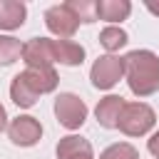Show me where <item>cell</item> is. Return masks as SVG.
Returning a JSON list of instances; mask_svg holds the SVG:
<instances>
[{
  "label": "cell",
  "mask_w": 159,
  "mask_h": 159,
  "mask_svg": "<svg viewBox=\"0 0 159 159\" xmlns=\"http://www.w3.org/2000/svg\"><path fill=\"white\" fill-rule=\"evenodd\" d=\"M124 77L137 97H149L159 89V57L152 50H132L124 57Z\"/></svg>",
  "instance_id": "6da1fadb"
},
{
  "label": "cell",
  "mask_w": 159,
  "mask_h": 159,
  "mask_svg": "<svg viewBox=\"0 0 159 159\" xmlns=\"http://www.w3.org/2000/svg\"><path fill=\"white\" fill-rule=\"evenodd\" d=\"M157 122V114L149 104L144 102H129L124 104L122 109V117H119V132H124L127 137H142L147 134Z\"/></svg>",
  "instance_id": "7a4b0ae2"
},
{
  "label": "cell",
  "mask_w": 159,
  "mask_h": 159,
  "mask_svg": "<svg viewBox=\"0 0 159 159\" xmlns=\"http://www.w3.org/2000/svg\"><path fill=\"white\" fill-rule=\"evenodd\" d=\"M55 117L62 127L67 129H80L87 119V104L72 94V92H62L57 99H55Z\"/></svg>",
  "instance_id": "3957f363"
},
{
  "label": "cell",
  "mask_w": 159,
  "mask_h": 159,
  "mask_svg": "<svg viewBox=\"0 0 159 159\" xmlns=\"http://www.w3.org/2000/svg\"><path fill=\"white\" fill-rule=\"evenodd\" d=\"M124 75V57H117V55H102L92 70H89V80L97 89H109L114 87Z\"/></svg>",
  "instance_id": "277c9868"
},
{
  "label": "cell",
  "mask_w": 159,
  "mask_h": 159,
  "mask_svg": "<svg viewBox=\"0 0 159 159\" xmlns=\"http://www.w3.org/2000/svg\"><path fill=\"white\" fill-rule=\"evenodd\" d=\"M7 137L17 147H32L42 137V124L30 114H20L7 124Z\"/></svg>",
  "instance_id": "5b68a950"
},
{
  "label": "cell",
  "mask_w": 159,
  "mask_h": 159,
  "mask_svg": "<svg viewBox=\"0 0 159 159\" xmlns=\"http://www.w3.org/2000/svg\"><path fill=\"white\" fill-rule=\"evenodd\" d=\"M45 25H47V30L52 32V35H57V37H72L75 32H77V27H80V20L72 15V10L62 2V5H52V7H47V12H45Z\"/></svg>",
  "instance_id": "8992f818"
},
{
  "label": "cell",
  "mask_w": 159,
  "mask_h": 159,
  "mask_svg": "<svg viewBox=\"0 0 159 159\" xmlns=\"http://www.w3.org/2000/svg\"><path fill=\"white\" fill-rule=\"evenodd\" d=\"M22 62L27 67H47L52 65V47L47 37H32L22 45Z\"/></svg>",
  "instance_id": "52a82bcc"
},
{
  "label": "cell",
  "mask_w": 159,
  "mask_h": 159,
  "mask_svg": "<svg viewBox=\"0 0 159 159\" xmlns=\"http://www.w3.org/2000/svg\"><path fill=\"white\" fill-rule=\"evenodd\" d=\"M124 97L119 94H107L104 99H99L94 114H97V122L104 127V129H114L119 124V117H122V109H124Z\"/></svg>",
  "instance_id": "ba28073f"
},
{
  "label": "cell",
  "mask_w": 159,
  "mask_h": 159,
  "mask_svg": "<svg viewBox=\"0 0 159 159\" xmlns=\"http://www.w3.org/2000/svg\"><path fill=\"white\" fill-rule=\"evenodd\" d=\"M52 47V60L67 67H77L84 62V47L72 42V40H50Z\"/></svg>",
  "instance_id": "9c48e42d"
},
{
  "label": "cell",
  "mask_w": 159,
  "mask_h": 159,
  "mask_svg": "<svg viewBox=\"0 0 159 159\" xmlns=\"http://www.w3.org/2000/svg\"><path fill=\"white\" fill-rule=\"evenodd\" d=\"M22 77L27 80V84L37 92V94H47V92H52L55 87H57V72H55V67L52 65H47V67H25V72H22Z\"/></svg>",
  "instance_id": "30bf717a"
},
{
  "label": "cell",
  "mask_w": 159,
  "mask_h": 159,
  "mask_svg": "<svg viewBox=\"0 0 159 159\" xmlns=\"http://www.w3.org/2000/svg\"><path fill=\"white\" fill-rule=\"evenodd\" d=\"M57 159H94L92 144L84 137H77V134L62 137L60 144H57Z\"/></svg>",
  "instance_id": "8fae6325"
},
{
  "label": "cell",
  "mask_w": 159,
  "mask_h": 159,
  "mask_svg": "<svg viewBox=\"0 0 159 159\" xmlns=\"http://www.w3.org/2000/svg\"><path fill=\"white\" fill-rule=\"evenodd\" d=\"M27 7L20 0H0V30H15L25 22Z\"/></svg>",
  "instance_id": "7c38bea8"
},
{
  "label": "cell",
  "mask_w": 159,
  "mask_h": 159,
  "mask_svg": "<svg viewBox=\"0 0 159 159\" xmlns=\"http://www.w3.org/2000/svg\"><path fill=\"white\" fill-rule=\"evenodd\" d=\"M129 12H132L129 0H97V20L119 22V20H127Z\"/></svg>",
  "instance_id": "4fadbf2b"
},
{
  "label": "cell",
  "mask_w": 159,
  "mask_h": 159,
  "mask_svg": "<svg viewBox=\"0 0 159 159\" xmlns=\"http://www.w3.org/2000/svg\"><path fill=\"white\" fill-rule=\"evenodd\" d=\"M10 97H12V102L17 104V107H22V109H27V107H32L35 102H37V92L27 84V80L22 77V72L20 75H15L12 77V84H10Z\"/></svg>",
  "instance_id": "5bb4252c"
},
{
  "label": "cell",
  "mask_w": 159,
  "mask_h": 159,
  "mask_svg": "<svg viewBox=\"0 0 159 159\" xmlns=\"http://www.w3.org/2000/svg\"><path fill=\"white\" fill-rule=\"evenodd\" d=\"M99 45H102L107 52H117L119 47L127 45V32H124L122 27L109 25V27H104V30L99 32Z\"/></svg>",
  "instance_id": "9a60e30c"
},
{
  "label": "cell",
  "mask_w": 159,
  "mask_h": 159,
  "mask_svg": "<svg viewBox=\"0 0 159 159\" xmlns=\"http://www.w3.org/2000/svg\"><path fill=\"white\" fill-rule=\"evenodd\" d=\"M22 57V45L17 37L0 35V65H12L15 60Z\"/></svg>",
  "instance_id": "2e32d148"
},
{
  "label": "cell",
  "mask_w": 159,
  "mask_h": 159,
  "mask_svg": "<svg viewBox=\"0 0 159 159\" xmlns=\"http://www.w3.org/2000/svg\"><path fill=\"white\" fill-rule=\"evenodd\" d=\"M65 5L72 10V15L80 22H94L97 20V2L94 0H67Z\"/></svg>",
  "instance_id": "e0dca14e"
},
{
  "label": "cell",
  "mask_w": 159,
  "mask_h": 159,
  "mask_svg": "<svg viewBox=\"0 0 159 159\" xmlns=\"http://www.w3.org/2000/svg\"><path fill=\"white\" fill-rule=\"evenodd\" d=\"M99 159H139V152H137L132 144H127V142H119V144H112V147H107V149L99 154Z\"/></svg>",
  "instance_id": "ac0fdd59"
},
{
  "label": "cell",
  "mask_w": 159,
  "mask_h": 159,
  "mask_svg": "<svg viewBox=\"0 0 159 159\" xmlns=\"http://www.w3.org/2000/svg\"><path fill=\"white\" fill-rule=\"evenodd\" d=\"M147 147H149V152L159 159V132H154L152 137H149V142H147Z\"/></svg>",
  "instance_id": "d6986e66"
},
{
  "label": "cell",
  "mask_w": 159,
  "mask_h": 159,
  "mask_svg": "<svg viewBox=\"0 0 159 159\" xmlns=\"http://www.w3.org/2000/svg\"><path fill=\"white\" fill-rule=\"evenodd\" d=\"M7 129V114H5V107L0 104V132Z\"/></svg>",
  "instance_id": "ffe728a7"
},
{
  "label": "cell",
  "mask_w": 159,
  "mask_h": 159,
  "mask_svg": "<svg viewBox=\"0 0 159 159\" xmlns=\"http://www.w3.org/2000/svg\"><path fill=\"white\" fill-rule=\"evenodd\" d=\"M144 5H147V10H149V12H154V15H159V2H152V0H147Z\"/></svg>",
  "instance_id": "44dd1931"
}]
</instances>
